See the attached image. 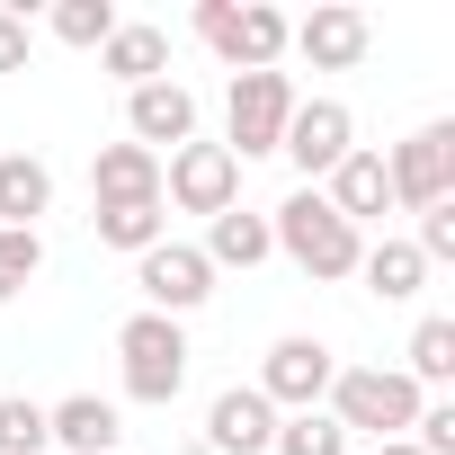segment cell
Here are the masks:
<instances>
[{"label": "cell", "instance_id": "603a6c76", "mask_svg": "<svg viewBox=\"0 0 455 455\" xmlns=\"http://www.w3.org/2000/svg\"><path fill=\"white\" fill-rule=\"evenodd\" d=\"M268 455H348V428H339L331 411H286Z\"/></svg>", "mask_w": 455, "mask_h": 455}, {"label": "cell", "instance_id": "44dd1931", "mask_svg": "<svg viewBox=\"0 0 455 455\" xmlns=\"http://www.w3.org/2000/svg\"><path fill=\"white\" fill-rule=\"evenodd\" d=\"M90 223H99V242L125 251V259H143L152 242H170V205H99Z\"/></svg>", "mask_w": 455, "mask_h": 455}, {"label": "cell", "instance_id": "8fae6325", "mask_svg": "<svg viewBox=\"0 0 455 455\" xmlns=\"http://www.w3.org/2000/svg\"><path fill=\"white\" fill-rule=\"evenodd\" d=\"M366 45H375V28H366V10H348V0H322L313 19L286 28V54H304L313 72H357Z\"/></svg>", "mask_w": 455, "mask_h": 455}, {"label": "cell", "instance_id": "83f0119b", "mask_svg": "<svg viewBox=\"0 0 455 455\" xmlns=\"http://www.w3.org/2000/svg\"><path fill=\"white\" fill-rule=\"evenodd\" d=\"M411 446H419V455H455V402H419Z\"/></svg>", "mask_w": 455, "mask_h": 455}, {"label": "cell", "instance_id": "3957f363", "mask_svg": "<svg viewBox=\"0 0 455 455\" xmlns=\"http://www.w3.org/2000/svg\"><path fill=\"white\" fill-rule=\"evenodd\" d=\"M116 357H125V402H152V411L179 402V384H188V331L170 313H125Z\"/></svg>", "mask_w": 455, "mask_h": 455}, {"label": "cell", "instance_id": "ba28073f", "mask_svg": "<svg viewBox=\"0 0 455 455\" xmlns=\"http://www.w3.org/2000/svg\"><path fill=\"white\" fill-rule=\"evenodd\" d=\"M295 170H304V188H322L348 152H357V116L339 108V99H295V116H286V143H277Z\"/></svg>", "mask_w": 455, "mask_h": 455}, {"label": "cell", "instance_id": "ac0fdd59", "mask_svg": "<svg viewBox=\"0 0 455 455\" xmlns=\"http://www.w3.org/2000/svg\"><path fill=\"white\" fill-rule=\"evenodd\" d=\"M36 214H54V170L36 152H0V223L36 233Z\"/></svg>", "mask_w": 455, "mask_h": 455}, {"label": "cell", "instance_id": "484cf974", "mask_svg": "<svg viewBox=\"0 0 455 455\" xmlns=\"http://www.w3.org/2000/svg\"><path fill=\"white\" fill-rule=\"evenodd\" d=\"M36 268H45V242H36V233H10V223H0V304H10V295H19Z\"/></svg>", "mask_w": 455, "mask_h": 455}, {"label": "cell", "instance_id": "7a4b0ae2", "mask_svg": "<svg viewBox=\"0 0 455 455\" xmlns=\"http://www.w3.org/2000/svg\"><path fill=\"white\" fill-rule=\"evenodd\" d=\"M419 402H428V393H419L402 366H339L331 393H322V411H331L348 437H375V446H384V437H411Z\"/></svg>", "mask_w": 455, "mask_h": 455}, {"label": "cell", "instance_id": "52a82bcc", "mask_svg": "<svg viewBox=\"0 0 455 455\" xmlns=\"http://www.w3.org/2000/svg\"><path fill=\"white\" fill-rule=\"evenodd\" d=\"M161 205H179V214H233L242 205V161L223 152V143H179L170 161H161Z\"/></svg>", "mask_w": 455, "mask_h": 455}, {"label": "cell", "instance_id": "2e32d148", "mask_svg": "<svg viewBox=\"0 0 455 455\" xmlns=\"http://www.w3.org/2000/svg\"><path fill=\"white\" fill-rule=\"evenodd\" d=\"M45 437L72 446V455H116L125 419H116V402H99V393H63V402H45Z\"/></svg>", "mask_w": 455, "mask_h": 455}, {"label": "cell", "instance_id": "f1b7e54d", "mask_svg": "<svg viewBox=\"0 0 455 455\" xmlns=\"http://www.w3.org/2000/svg\"><path fill=\"white\" fill-rule=\"evenodd\" d=\"M0 72H28V10H0Z\"/></svg>", "mask_w": 455, "mask_h": 455}, {"label": "cell", "instance_id": "8992f818", "mask_svg": "<svg viewBox=\"0 0 455 455\" xmlns=\"http://www.w3.org/2000/svg\"><path fill=\"white\" fill-rule=\"evenodd\" d=\"M384 179H393V205H411V214L446 205V196H455V125L428 116L419 134H402V143L384 152Z\"/></svg>", "mask_w": 455, "mask_h": 455}, {"label": "cell", "instance_id": "f546056e", "mask_svg": "<svg viewBox=\"0 0 455 455\" xmlns=\"http://www.w3.org/2000/svg\"><path fill=\"white\" fill-rule=\"evenodd\" d=\"M375 455H419V446H411V437H384V446H375Z\"/></svg>", "mask_w": 455, "mask_h": 455}, {"label": "cell", "instance_id": "6da1fadb", "mask_svg": "<svg viewBox=\"0 0 455 455\" xmlns=\"http://www.w3.org/2000/svg\"><path fill=\"white\" fill-rule=\"evenodd\" d=\"M268 242L313 277V286H331V277H357V259H366V242L348 233V223L331 214V196L322 188H295L277 214H268Z\"/></svg>", "mask_w": 455, "mask_h": 455}, {"label": "cell", "instance_id": "5bb4252c", "mask_svg": "<svg viewBox=\"0 0 455 455\" xmlns=\"http://www.w3.org/2000/svg\"><path fill=\"white\" fill-rule=\"evenodd\" d=\"M90 205H161V161L143 143H99L90 152Z\"/></svg>", "mask_w": 455, "mask_h": 455}, {"label": "cell", "instance_id": "4316f807", "mask_svg": "<svg viewBox=\"0 0 455 455\" xmlns=\"http://www.w3.org/2000/svg\"><path fill=\"white\" fill-rule=\"evenodd\" d=\"M411 251H419V259H428V268H437V259H455V196H446V205H428V214H419V233H411Z\"/></svg>", "mask_w": 455, "mask_h": 455}, {"label": "cell", "instance_id": "4fadbf2b", "mask_svg": "<svg viewBox=\"0 0 455 455\" xmlns=\"http://www.w3.org/2000/svg\"><path fill=\"white\" fill-rule=\"evenodd\" d=\"M277 446V411L259 384H223L205 402V455H268Z\"/></svg>", "mask_w": 455, "mask_h": 455}, {"label": "cell", "instance_id": "277c9868", "mask_svg": "<svg viewBox=\"0 0 455 455\" xmlns=\"http://www.w3.org/2000/svg\"><path fill=\"white\" fill-rule=\"evenodd\" d=\"M286 10H268V0H242V10H233V0H196V36L223 54V63H233V72H277L286 63Z\"/></svg>", "mask_w": 455, "mask_h": 455}, {"label": "cell", "instance_id": "e0dca14e", "mask_svg": "<svg viewBox=\"0 0 455 455\" xmlns=\"http://www.w3.org/2000/svg\"><path fill=\"white\" fill-rule=\"evenodd\" d=\"M99 72H116L125 90L170 81V28H152V19H116V36L99 45Z\"/></svg>", "mask_w": 455, "mask_h": 455}, {"label": "cell", "instance_id": "5b68a950", "mask_svg": "<svg viewBox=\"0 0 455 455\" xmlns=\"http://www.w3.org/2000/svg\"><path fill=\"white\" fill-rule=\"evenodd\" d=\"M295 116V81L286 72H233V99H223V152L233 161H268L286 143Z\"/></svg>", "mask_w": 455, "mask_h": 455}, {"label": "cell", "instance_id": "cb8c5ba5", "mask_svg": "<svg viewBox=\"0 0 455 455\" xmlns=\"http://www.w3.org/2000/svg\"><path fill=\"white\" fill-rule=\"evenodd\" d=\"M63 45H81V54H99L108 36H116V10H108V0H54V19H45Z\"/></svg>", "mask_w": 455, "mask_h": 455}, {"label": "cell", "instance_id": "d6986e66", "mask_svg": "<svg viewBox=\"0 0 455 455\" xmlns=\"http://www.w3.org/2000/svg\"><path fill=\"white\" fill-rule=\"evenodd\" d=\"M277 242H268V214H251V205H233V214H214L205 223V268H259Z\"/></svg>", "mask_w": 455, "mask_h": 455}, {"label": "cell", "instance_id": "9a60e30c", "mask_svg": "<svg viewBox=\"0 0 455 455\" xmlns=\"http://www.w3.org/2000/svg\"><path fill=\"white\" fill-rule=\"evenodd\" d=\"M322 196H331V214L348 223V233H357V223H375V214H393V179H384V152H348L331 179H322Z\"/></svg>", "mask_w": 455, "mask_h": 455}, {"label": "cell", "instance_id": "ffe728a7", "mask_svg": "<svg viewBox=\"0 0 455 455\" xmlns=\"http://www.w3.org/2000/svg\"><path fill=\"white\" fill-rule=\"evenodd\" d=\"M357 277H366V295H384V304H411V295L428 286V259H419L411 242H375V251L357 259Z\"/></svg>", "mask_w": 455, "mask_h": 455}, {"label": "cell", "instance_id": "7c38bea8", "mask_svg": "<svg viewBox=\"0 0 455 455\" xmlns=\"http://www.w3.org/2000/svg\"><path fill=\"white\" fill-rule=\"evenodd\" d=\"M125 143H143L152 161L179 152V143H196V90H188V81H143V90H125Z\"/></svg>", "mask_w": 455, "mask_h": 455}, {"label": "cell", "instance_id": "9c48e42d", "mask_svg": "<svg viewBox=\"0 0 455 455\" xmlns=\"http://www.w3.org/2000/svg\"><path fill=\"white\" fill-rule=\"evenodd\" d=\"M134 286H143V313L188 322V313L214 295V268H205V251H196V242H152V251L134 259Z\"/></svg>", "mask_w": 455, "mask_h": 455}, {"label": "cell", "instance_id": "7402d4cb", "mask_svg": "<svg viewBox=\"0 0 455 455\" xmlns=\"http://www.w3.org/2000/svg\"><path fill=\"white\" fill-rule=\"evenodd\" d=\"M402 375H411L419 393H428V384H455V322H446V313H428V322L411 331V366H402Z\"/></svg>", "mask_w": 455, "mask_h": 455}, {"label": "cell", "instance_id": "d4e9b609", "mask_svg": "<svg viewBox=\"0 0 455 455\" xmlns=\"http://www.w3.org/2000/svg\"><path fill=\"white\" fill-rule=\"evenodd\" d=\"M54 437H45V402H28V393H0V455H45Z\"/></svg>", "mask_w": 455, "mask_h": 455}, {"label": "cell", "instance_id": "30bf717a", "mask_svg": "<svg viewBox=\"0 0 455 455\" xmlns=\"http://www.w3.org/2000/svg\"><path fill=\"white\" fill-rule=\"evenodd\" d=\"M331 375H339V357L322 348V339H277L268 357H259V393H268V411L286 419V411H322V393H331Z\"/></svg>", "mask_w": 455, "mask_h": 455}]
</instances>
